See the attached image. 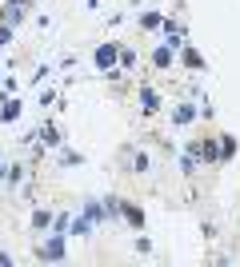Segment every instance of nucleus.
I'll list each match as a JSON object with an SVG mask.
<instances>
[{
  "label": "nucleus",
  "mask_w": 240,
  "mask_h": 267,
  "mask_svg": "<svg viewBox=\"0 0 240 267\" xmlns=\"http://www.w3.org/2000/svg\"><path fill=\"white\" fill-rule=\"evenodd\" d=\"M140 24H144V28H148V32H152V28H156V24H160V16H156V12H148V16H144V20H140Z\"/></svg>",
  "instance_id": "nucleus-4"
},
{
  "label": "nucleus",
  "mask_w": 240,
  "mask_h": 267,
  "mask_svg": "<svg viewBox=\"0 0 240 267\" xmlns=\"http://www.w3.org/2000/svg\"><path fill=\"white\" fill-rule=\"evenodd\" d=\"M120 212L128 215V223H132V227H144V212H140V208H132V204H120Z\"/></svg>",
  "instance_id": "nucleus-2"
},
{
  "label": "nucleus",
  "mask_w": 240,
  "mask_h": 267,
  "mask_svg": "<svg viewBox=\"0 0 240 267\" xmlns=\"http://www.w3.org/2000/svg\"><path fill=\"white\" fill-rule=\"evenodd\" d=\"M116 56H120L116 44H104V48L96 52V64H100V68H112V64H116Z\"/></svg>",
  "instance_id": "nucleus-1"
},
{
  "label": "nucleus",
  "mask_w": 240,
  "mask_h": 267,
  "mask_svg": "<svg viewBox=\"0 0 240 267\" xmlns=\"http://www.w3.org/2000/svg\"><path fill=\"white\" fill-rule=\"evenodd\" d=\"M60 255H64V243H60V239H52V243L40 251V259H60Z\"/></svg>",
  "instance_id": "nucleus-3"
},
{
  "label": "nucleus",
  "mask_w": 240,
  "mask_h": 267,
  "mask_svg": "<svg viewBox=\"0 0 240 267\" xmlns=\"http://www.w3.org/2000/svg\"><path fill=\"white\" fill-rule=\"evenodd\" d=\"M192 120V108H176V124H188Z\"/></svg>",
  "instance_id": "nucleus-5"
}]
</instances>
